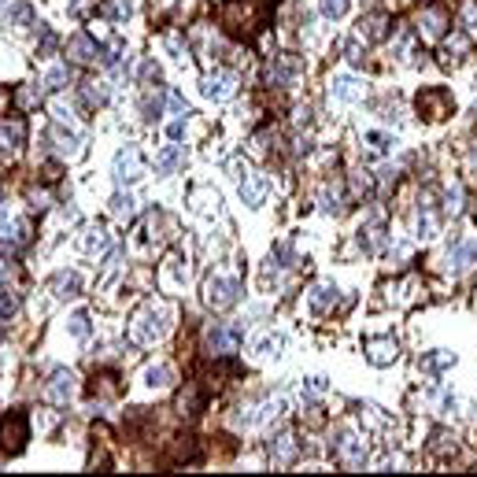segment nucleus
Instances as JSON below:
<instances>
[{
  "label": "nucleus",
  "instance_id": "f257e3e1",
  "mask_svg": "<svg viewBox=\"0 0 477 477\" xmlns=\"http://www.w3.org/2000/svg\"><path fill=\"white\" fill-rule=\"evenodd\" d=\"M171 318V307L167 304H148L141 315L134 318V340L137 344H156V340H163L167 337V322Z\"/></svg>",
  "mask_w": 477,
  "mask_h": 477
},
{
  "label": "nucleus",
  "instance_id": "f03ea898",
  "mask_svg": "<svg viewBox=\"0 0 477 477\" xmlns=\"http://www.w3.org/2000/svg\"><path fill=\"white\" fill-rule=\"evenodd\" d=\"M229 174H234V182H237V189H241V200L248 204V207H259L263 200H267V192H270L267 178H259L244 159H234V163H229Z\"/></svg>",
  "mask_w": 477,
  "mask_h": 477
},
{
  "label": "nucleus",
  "instance_id": "7ed1b4c3",
  "mask_svg": "<svg viewBox=\"0 0 477 477\" xmlns=\"http://www.w3.org/2000/svg\"><path fill=\"white\" fill-rule=\"evenodd\" d=\"M241 296H244V285L237 282V277H207V285H204V300L207 307H215V311H229V307H237L241 304Z\"/></svg>",
  "mask_w": 477,
  "mask_h": 477
},
{
  "label": "nucleus",
  "instance_id": "20e7f679",
  "mask_svg": "<svg viewBox=\"0 0 477 477\" xmlns=\"http://www.w3.org/2000/svg\"><path fill=\"white\" fill-rule=\"evenodd\" d=\"M330 455H333V463H340L344 470H359L367 463V444L359 440L352 430H340L330 444Z\"/></svg>",
  "mask_w": 477,
  "mask_h": 477
},
{
  "label": "nucleus",
  "instance_id": "39448f33",
  "mask_svg": "<svg viewBox=\"0 0 477 477\" xmlns=\"http://www.w3.org/2000/svg\"><path fill=\"white\" fill-rule=\"evenodd\" d=\"M30 440V418L26 410H11V415L0 422V448H4L8 455L23 452V444Z\"/></svg>",
  "mask_w": 477,
  "mask_h": 477
},
{
  "label": "nucleus",
  "instance_id": "423d86ee",
  "mask_svg": "<svg viewBox=\"0 0 477 477\" xmlns=\"http://www.w3.org/2000/svg\"><path fill=\"white\" fill-rule=\"evenodd\" d=\"M144 174H148V167H144L141 148H134V144L119 148V156H115V182H119V185H130V182H141Z\"/></svg>",
  "mask_w": 477,
  "mask_h": 477
},
{
  "label": "nucleus",
  "instance_id": "0eeeda50",
  "mask_svg": "<svg viewBox=\"0 0 477 477\" xmlns=\"http://www.w3.org/2000/svg\"><path fill=\"white\" fill-rule=\"evenodd\" d=\"M452 108H455L452 93H448V89H440V86H430V89H422V93H418V111H422L430 122L444 119V115H452Z\"/></svg>",
  "mask_w": 477,
  "mask_h": 477
},
{
  "label": "nucleus",
  "instance_id": "6e6552de",
  "mask_svg": "<svg viewBox=\"0 0 477 477\" xmlns=\"http://www.w3.org/2000/svg\"><path fill=\"white\" fill-rule=\"evenodd\" d=\"M477 263V241L473 237H455L448 244V270L452 274H466Z\"/></svg>",
  "mask_w": 477,
  "mask_h": 477
},
{
  "label": "nucleus",
  "instance_id": "1a4fd4ad",
  "mask_svg": "<svg viewBox=\"0 0 477 477\" xmlns=\"http://www.w3.org/2000/svg\"><path fill=\"white\" fill-rule=\"evenodd\" d=\"M207 352L211 355H229V352H237V344H241V330L237 326H222V322H215L207 330Z\"/></svg>",
  "mask_w": 477,
  "mask_h": 477
},
{
  "label": "nucleus",
  "instance_id": "9d476101",
  "mask_svg": "<svg viewBox=\"0 0 477 477\" xmlns=\"http://www.w3.org/2000/svg\"><path fill=\"white\" fill-rule=\"evenodd\" d=\"M23 144H26L23 115H8V119H0V148H4V152H19Z\"/></svg>",
  "mask_w": 477,
  "mask_h": 477
},
{
  "label": "nucleus",
  "instance_id": "9b49d317",
  "mask_svg": "<svg viewBox=\"0 0 477 477\" xmlns=\"http://www.w3.org/2000/svg\"><path fill=\"white\" fill-rule=\"evenodd\" d=\"M200 93L207 96V100H229V96L237 93V74H229V71L207 74L204 86H200Z\"/></svg>",
  "mask_w": 477,
  "mask_h": 477
},
{
  "label": "nucleus",
  "instance_id": "f8f14e48",
  "mask_svg": "<svg viewBox=\"0 0 477 477\" xmlns=\"http://www.w3.org/2000/svg\"><path fill=\"white\" fill-rule=\"evenodd\" d=\"M300 71H304V63L296 56H274L270 67H267V81H270V86H289Z\"/></svg>",
  "mask_w": 477,
  "mask_h": 477
},
{
  "label": "nucleus",
  "instance_id": "ddd939ff",
  "mask_svg": "<svg viewBox=\"0 0 477 477\" xmlns=\"http://www.w3.org/2000/svg\"><path fill=\"white\" fill-rule=\"evenodd\" d=\"M396 355H400V344L392 340V337H367V359H370L374 367L396 363Z\"/></svg>",
  "mask_w": 477,
  "mask_h": 477
},
{
  "label": "nucleus",
  "instance_id": "4468645a",
  "mask_svg": "<svg viewBox=\"0 0 477 477\" xmlns=\"http://www.w3.org/2000/svg\"><path fill=\"white\" fill-rule=\"evenodd\" d=\"M78 377L71 374V370H52V377H48V400L52 403H67L71 396H74V385Z\"/></svg>",
  "mask_w": 477,
  "mask_h": 477
},
{
  "label": "nucleus",
  "instance_id": "2eb2a0df",
  "mask_svg": "<svg viewBox=\"0 0 477 477\" xmlns=\"http://www.w3.org/2000/svg\"><path fill=\"white\" fill-rule=\"evenodd\" d=\"M67 56L78 59V63H93V59H100V45H96L86 30H81V34H74L67 41Z\"/></svg>",
  "mask_w": 477,
  "mask_h": 477
},
{
  "label": "nucleus",
  "instance_id": "dca6fc26",
  "mask_svg": "<svg viewBox=\"0 0 477 477\" xmlns=\"http://www.w3.org/2000/svg\"><path fill=\"white\" fill-rule=\"evenodd\" d=\"M437 204H433V192H425V200H418V237H437Z\"/></svg>",
  "mask_w": 477,
  "mask_h": 477
},
{
  "label": "nucleus",
  "instance_id": "f3484780",
  "mask_svg": "<svg viewBox=\"0 0 477 477\" xmlns=\"http://www.w3.org/2000/svg\"><path fill=\"white\" fill-rule=\"evenodd\" d=\"M330 96H333V100H344V104H355L359 96H363V81H355V78H348V74H340V78H333V81H330Z\"/></svg>",
  "mask_w": 477,
  "mask_h": 477
},
{
  "label": "nucleus",
  "instance_id": "a211bd4d",
  "mask_svg": "<svg viewBox=\"0 0 477 477\" xmlns=\"http://www.w3.org/2000/svg\"><path fill=\"white\" fill-rule=\"evenodd\" d=\"M385 244H389V234H385V226H381V222H370V226L359 229V248H363L367 255L381 252Z\"/></svg>",
  "mask_w": 477,
  "mask_h": 477
},
{
  "label": "nucleus",
  "instance_id": "6ab92c4d",
  "mask_svg": "<svg viewBox=\"0 0 477 477\" xmlns=\"http://www.w3.org/2000/svg\"><path fill=\"white\" fill-rule=\"evenodd\" d=\"M296 452H300V444H296L292 433H282V437L270 440V459H274L277 466H289L292 459H296Z\"/></svg>",
  "mask_w": 477,
  "mask_h": 477
},
{
  "label": "nucleus",
  "instance_id": "aec40b11",
  "mask_svg": "<svg viewBox=\"0 0 477 477\" xmlns=\"http://www.w3.org/2000/svg\"><path fill=\"white\" fill-rule=\"evenodd\" d=\"M178 167H185V144H167L156 156V174H174Z\"/></svg>",
  "mask_w": 477,
  "mask_h": 477
},
{
  "label": "nucleus",
  "instance_id": "412c9836",
  "mask_svg": "<svg viewBox=\"0 0 477 477\" xmlns=\"http://www.w3.org/2000/svg\"><path fill=\"white\" fill-rule=\"evenodd\" d=\"M48 285H52V292L59 296V300H71V296H78V292H81V277H78L74 270H56Z\"/></svg>",
  "mask_w": 477,
  "mask_h": 477
},
{
  "label": "nucleus",
  "instance_id": "4be33fe9",
  "mask_svg": "<svg viewBox=\"0 0 477 477\" xmlns=\"http://www.w3.org/2000/svg\"><path fill=\"white\" fill-rule=\"evenodd\" d=\"M48 141H56V152L67 156V159H74V156L81 152L78 134H71V130H63V126H52V130H48Z\"/></svg>",
  "mask_w": 477,
  "mask_h": 477
},
{
  "label": "nucleus",
  "instance_id": "5701e85b",
  "mask_svg": "<svg viewBox=\"0 0 477 477\" xmlns=\"http://www.w3.org/2000/svg\"><path fill=\"white\" fill-rule=\"evenodd\" d=\"M389 19L381 11H374V15H363V19H359V38H370V41H381L385 34H389Z\"/></svg>",
  "mask_w": 477,
  "mask_h": 477
},
{
  "label": "nucleus",
  "instance_id": "b1692460",
  "mask_svg": "<svg viewBox=\"0 0 477 477\" xmlns=\"http://www.w3.org/2000/svg\"><path fill=\"white\" fill-rule=\"evenodd\" d=\"M333 304H337V285H315V289H311V311L326 315Z\"/></svg>",
  "mask_w": 477,
  "mask_h": 477
},
{
  "label": "nucleus",
  "instance_id": "393cba45",
  "mask_svg": "<svg viewBox=\"0 0 477 477\" xmlns=\"http://www.w3.org/2000/svg\"><path fill=\"white\" fill-rule=\"evenodd\" d=\"M455 363V352H433V355H422V370L425 374H444V370H448Z\"/></svg>",
  "mask_w": 477,
  "mask_h": 477
},
{
  "label": "nucleus",
  "instance_id": "a878e982",
  "mask_svg": "<svg viewBox=\"0 0 477 477\" xmlns=\"http://www.w3.org/2000/svg\"><path fill=\"white\" fill-rule=\"evenodd\" d=\"M174 381V370L167 367V363H159V367H148L144 370V385L148 389H167Z\"/></svg>",
  "mask_w": 477,
  "mask_h": 477
},
{
  "label": "nucleus",
  "instance_id": "bb28decb",
  "mask_svg": "<svg viewBox=\"0 0 477 477\" xmlns=\"http://www.w3.org/2000/svg\"><path fill=\"white\" fill-rule=\"evenodd\" d=\"M163 96H167V93L159 89V93H148L144 100H141V119L144 122H156L159 115H163Z\"/></svg>",
  "mask_w": 477,
  "mask_h": 477
},
{
  "label": "nucleus",
  "instance_id": "cd10ccee",
  "mask_svg": "<svg viewBox=\"0 0 477 477\" xmlns=\"http://www.w3.org/2000/svg\"><path fill=\"white\" fill-rule=\"evenodd\" d=\"M104 248H108V234H104L100 226H96V229H89V234L81 237V252H86V255H100Z\"/></svg>",
  "mask_w": 477,
  "mask_h": 477
},
{
  "label": "nucleus",
  "instance_id": "c85d7f7f",
  "mask_svg": "<svg viewBox=\"0 0 477 477\" xmlns=\"http://www.w3.org/2000/svg\"><path fill=\"white\" fill-rule=\"evenodd\" d=\"M422 26H425V34H430V38H440V34H444V26H448V19H444V11L430 8V11L422 15Z\"/></svg>",
  "mask_w": 477,
  "mask_h": 477
},
{
  "label": "nucleus",
  "instance_id": "c756f323",
  "mask_svg": "<svg viewBox=\"0 0 477 477\" xmlns=\"http://www.w3.org/2000/svg\"><path fill=\"white\" fill-rule=\"evenodd\" d=\"M130 11H134V4H130V0H108V4H104V15H108L111 23H126Z\"/></svg>",
  "mask_w": 477,
  "mask_h": 477
},
{
  "label": "nucleus",
  "instance_id": "7c9ffc66",
  "mask_svg": "<svg viewBox=\"0 0 477 477\" xmlns=\"http://www.w3.org/2000/svg\"><path fill=\"white\" fill-rule=\"evenodd\" d=\"M111 215H119V219H130V215H134V196H130V192L111 196Z\"/></svg>",
  "mask_w": 477,
  "mask_h": 477
},
{
  "label": "nucleus",
  "instance_id": "2f4dec72",
  "mask_svg": "<svg viewBox=\"0 0 477 477\" xmlns=\"http://www.w3.org/2000/svg\"><path fill=\"white\" fill-rule=\"evenodd\" d=\"M282 344H285V337H263L259 344H255V352L263 355V359H270V355H282Z\"/></svg>",
  "mask_w": 477,
  "mask_h": 477
},
{
  "label": "nucleus",
  "instance_id": "473e14b6",
  "mask_svg": "<svg viewBox=\"0 0 477 477\" xmlns=\"http://www.w3.org/2000/svg\"><path fill=\"white\" fill-rule=\"evenodd\" d=\"M45 86L48 89H67L71 86V71L67 67H52V71H48V78H45Z\"/></svg>",
  "mask_w": 477,
  "mask_h": 477
},
{
  "label": "nucleus",
  "instance_id": "72a5a7b5",
  "mask_svg": "<svg viewBox=\"0 0 477 477\" xmlns=\"http://www.w3.org/2000/svg\"><path fill=\"white\" fill-rule=\"evenodd\" d=\"M270 267H277V270L292 267V248H289V244H277V248L270 252Z\"/></svg>",
  "mask_w": 477,
  "mask_h": 477
},
{
  "label": "nucleus",
  "instance_id": "f704fd0d",
  "mask_svg": "<svg viewBox=\"0 0 477 477\" xmlns=\"http://www.w3.org/2000/svg\"><path fill=\"white\" fill-rule=\"evenodd\" d=\"M367 144L374 148V152H392V144H396V141H392L389 134H377V130H370V134H367Z\"/></svg>",
  "mask_w": 477,
  "mask_h": 477
},
{
  "label": "nucleus",
  "instance_id": "c9c22d12",
  "mask_svg": "<svg viewBox=\"0 0 477 477\" xmlns=\"http://www.w3.org/2000/svg\"><path fill=\"white\" fill-rule=\"evenodd\" d=\"M67 330H71L74 337H89V333H93V326H89V315H86V311H78V315L71 318Z\"/></svg>",
  "mask_w": 477,
  "mask_h": 477
},
{
  "label": "nucleus",
  "instance_id": "e433bc0d",
  "mask_svg": "<svg viewBox=\"0 0 477 477\" xmlns=\"http://www.w3.org/2000/svg\"><path fill=\"white\" fill-rule=\"evenodd\" d=\"M348 11V0H322V15L326 19H340Z\"/></svg>",
  "mask_w": 477,
  "mask_h": 477
},
{
  "label": "nucleus",
  "instance_id": "4c0bfd02",
  "mask_svg": "<svg viewBox=\"0 0 477 477\" xmlns=\"http://www.w3.org/2000/svg\"><path fill=\"white\" fill-rule=\"evenodd\" d=\"M81 96H86V104H89V108H93V104H96V108H100V104L108 100V89H96V86H86V89H81Z\"/></svg>",
  "mask_w": 477,
  "mask_h": 477
},
{
  "label": "nucleus",
  "instance_id": "58836bf2",
  "mask_svg": "<svg viewBox=\"0 0 477 477\" xmlns=\"http://www.w3.org/2000/svg\"><path fill=\"white\" fill-rule=\"evenodd\" d=\"M11 23L15 26H30V23H34V8H26V4H19V8H15V15H11Z\"/></svg>",
  "mask_w": 477,
  "mask_h": 477
},
{
  "label": "nucleus",
  "instance_id": "ea45409f",
  "mask_svg": "<svg viewBox=\"0 0 477 477\" xmlns=\"http://www.w3.org/2000/svg\"><path fill=\"white\" fill-rule=\"evenodd\" d=\"M141 78H144V81H159V63H156V59H144V63H141Z\"/></svg>",
  "mask_w": 477,
  "mask_h": 477
},
{
  "label": "nucleus",
  "instance_id": "a19ab883",
  "mask_svg": "<svg viewBox=\"0 0 477 477\" xmlns=\"http://www.w3.org/2000/svg\"><path fill=\"white\" fill-rule=\"evenodd\" d=\"M52 48H56V34L52 30H41V56H48Z\"/></svg>",
  "mask_w": 477,
  "mask_h": 477
},
{
  "label": "nucleus",
  "instance_id": "79ce46f5",
  "mask_svg": "<svg viewBox=\"0 0 477 477\" xmlns=\"http://www.w3.org/2000/svg\"><path fill=\"white\" fill-rule=\"evenodd\" d=\"M171 277H174V285H182V282H185V270H182V259H171Z\"/></svg>",
  "mask_w": 477,
  "mask_h": 477
},
{
  "label": "nucleus",
  "instance_id": "37998d69",
  "mask_svg": "<svg viewBox=\"0 0 477 477\" xmlns=\"http://www.w3.org/2000/svg\"><path fill=\"white\" fill-rule=\"evenodd\" d=\"M318 392H326V377H311V381H307V396H318Z\"/></svg>",
  "mask_w": 477,
  "mask_h": 477
},
{
  "label": "nucleus",
  "instance_id": "c03bdc74",
  "mask_svg": "<svg viewBox=\"0 0 477 477\" xmlns=\"http://www.w3.org/2000/svg\"><path fill=\"white\" fill-rule=\"evenodd\" d=\"M167 134H171V141H182V137H185V122H182V119L171 122V126H167Z\"/></svg>",
  "mask_w": 477,
  "mask_h": 477
},
{
  "label": "nucleus",
  "instance_id": "a18cd8bd",
  "mask_svg": "<svg viewBox=\"0 0 477 477\" xmlns=\"http://www.w3.org/2000/svg\"><path fill=\"white\" fill-rule=\"evenodd\" d=\"M0 337H4V315H0Z\"/></svg>",
  "mask_w": 477,
  "mask_h": 477
}]
</instances>
